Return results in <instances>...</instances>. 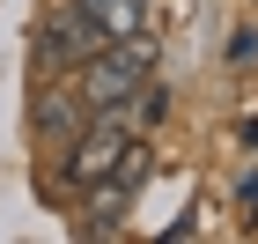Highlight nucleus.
Instances as JSON below:
<instances>
[{"label":"nucleus","mask_w":258,"mask_h":244,"mask_svg":"<svg viewBox=\"0 0 258 244\" xmlns=\"http://www.w3.org/2000/svg\"><path fill=\"white\" fill-rule=\"evenodd\" d=\"M148 74H155V37L133 30V37H111L96 60H81V67H74V89H81L89 111H118Z\"/></svg>","instance_id":"1"},{"label":"nucleus","mask_w":258,"mask_h":244,"mask_svg":"<svg viewBox=\"0 0 258 244\" xmlns=\"http://www.w3.org/2000/svg\"><path fill=\"white\" fill-rule=\"evenodd\" d=\"M103 44H111V37L96 30V15H89L81 0H67L52 22H37V60H44V67H59V74H74L81 60H96Z\"/></svg>","instance_id":"2"},{"label":"nucleus","mask_w":258,"mask_h":244,"mask_svg":"<svg viewBox=\"0 0 258 244\" xmlns=\"http://www.w3.org/2000/svg\"><path fill=\"white\" fill-rule=\"evenodd\" d=\"M30 126H37V141H52V148H67L89 126V104H81V89H37V104H30Z\"/></svg>","instance_id":"3"},{"label":"nucleus","mask_w":258,"mask_h":244,"mask_svg":"<svg viewBox=\"0 0 258 244\" xmlns=\"http://www.w3.org/2000/svg\"><path fill=\"white\" fill-rule=\"evenodd\" d=\"M89 15H96L103 37H133V30H148V0H81Z\"/></svg>","instance_id":"4"},{"label":"nucleus","mask_w":258,"mask_h":244,"mask_svg":"<svg viewBox=\"0 0 258 244\" xmlns=\"http://www.w3.org/2000/svg\"><path fill=\"white\" fill-rule=\"evenodd\" d=\"M162 111H170V89H162V81H140L133 96L118 104V119H125V133H148V126H155Z\"/></svg>","instance_id":"5"},{"label":"nucleus","mask_w":258,"mask_h":244,"mask_svg":"<svg viewBox=\"0 0 258 244\" xmlns=\"http://www.w3.org/2000/svg\"><path fill=\"white\" fill-rule=\"evenodd\" d=\"M258 60V30H236V37H229V67H251Z\"/></svg>","instance_id":"6"},{"label":"nucleus","mask_w":258,"mask_h":244,"mask_svg":"<svg viewBox=\"0 0 258 244\" xmlns=\"http://www.w3.org/2000/svg\"><path fill=\"white\" fill-rule=\"evenodd\" d=\"M236 207H243V215H258V170H251V178L236 185Z\"/></svg>","instance_id":"7"}]
</instances>
